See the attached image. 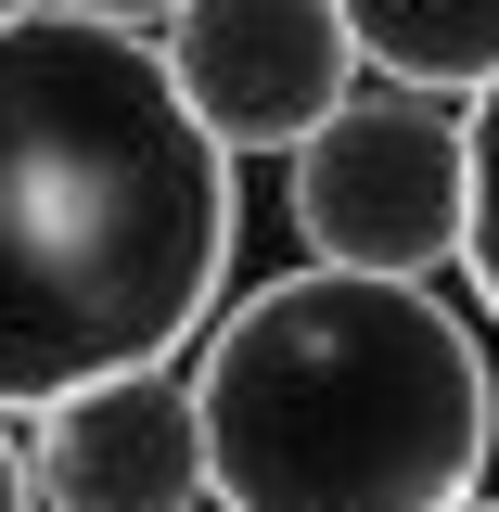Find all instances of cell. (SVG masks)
<instances>
[{
    "instance_id": "1",
    "label": "cell",
    "mask_w": 499,
    "mask_h": 512,
    "mask_svg": "<svg viewBox=\"0 0 499 512\" xmlns=\"http://www.w3.org/2000/svg\"><path fill=\"white\" fill-rule=\"evenodd\" d=\"M244 154L141 26L39 0L0 26V410L180 372L244 256Z\"/></svg>"
},
{
    "instance_id": "10",
    "label": "cell",
    "mask_w": 499,
    "mask_h": 512,
    "mask_svg": "<svg viewBox=\"0 0 499 512\" xmlns=\"http://www.w3.org/2000/svg\"><path fill=\"white\" fill-rule=\"evenodd\" d=\"M13 13H39V0H0V26H13Z\"/></svg>"
},
{
    "instance_id": "7",
    "label": "cell",
    "mask_w": 499,
    "mask_h": 512,
    "mask_svg": "<svg viewBox=\"0 0 499 512\" xmlns=\"http://www.w3.org/2000/svg\"><path fill=\"white\" fill-rule=\"evenodd\" d=\"M461 116H474V231H461V282H474V308L499 320V90L461 103Z\"/></svg>"
},
{
    "instance_id": "9",
    "label": "cell",
    "mask_w": 499,
    "mask_h": 512,
    "mask_svg": "<svg viewBox=\"0 0 499 512\" xmlns=\"http://www.w3.org/2000/svg\"><path fill=\"white\" fill-rule=\"evenodd\" d=\"M77 13H103V26H167L180 0H77Z\"/></svg>"
},
{
    "instance_id": "6",
    "label": "cell",
    "mask_w": 499,
    "mask_h": 512,
    "mask_svg": "<svg viewBox=\"0 0 499 512\" xmlns=\"http://www.w3.org/2000/svg\"><path fill=\"white\" fill-rule=\"evenodd\" d=\"M346 26L384 90H423V103L499 90V0H346Z\"/></svg>"
},
{
    "instance_id": "8",
    "label": "cell",
    "mask_w": 499,
    "mask_h": 512,
    "mask_svg": "<svg viewBox=\"0 0 499 512\" xmlns=\"http://www.w3.org/2000/svg\"><path fill=\"white\" fill-rule=\"evenodd\" d=\"M0 512H39V474H26V436H13V410H0Z\"/></svg>"
},
{
    "instance_id": "2",
    "label": "cell",
    "mask_w": 499,
    "mask_h": 512,
    "mask_svg": "<svg viewBox=\"0 0 499 512\" xmlns=\"http://www.w3.org/2000/svg\"><path fill=\"white\" fill-rule=\"evenodd\" d=\"M218 512H461L499 461L487 333L436 282L282 269L192 346Z\"/></svg>"
},
{
    "instance_id": "5",
    "label": "cell",
    "mask_w": 499,
    "mask_h": 512,
    "mask_svg": "<svg viewBox=\"0 0 499 512\" xmlns=\"http://www.w3.org/2000/svg\"><path fill=\"white\" fill-rule=\"evenodd\" d=\"M26 474L39 512H205V410L180 372H116L26 410Z\"/></svg>"
},
{
    "instance_id": "3",
    "label": "cell",
    "mask_w": 499,
    "mask_h": 512,
    "mask_svg": "<svg viewBox=\"0 0 499 512\" xmlns=\"http://www.w3.org/2000/svg\"><path fill=\"white\" fill-rule=\"evenodd\" d=\"M282 205L320 269L436 282L461 269V231H474V116L423 90H346L282 154Z\"/></svg>"
},
{
    "instance_id": "11",
    "label": "cell",
    "mask_w": 499,
    "mask_h": 512,
    "mask_svg": "<svg viewBox=\"0 0 499 512\" xmlns=\"http://www.w3.org/2000/svg\"><path fill=\"white\" fill-rule=\"evenodd\" d=\"M461 512H499V500H461Z\"/></svg>"
},
{
    "instance_id": "4",
    "label": "cell",
    "mask_w": 499,
    "mask_h": 512,
    "mask_svg": "<svg viewBox=\"0 0 499 512\" xmlns=\"http://www.w3.org/2000/svg\"><path fill=\"white\" fill-rule=\"evenodd\" d=\"M180 103L231 154H295L346 90H359V26L346 0H180L154 26Z\"/></svg>"
}]
</instances>
